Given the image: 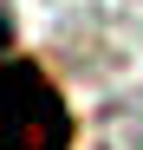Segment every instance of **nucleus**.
Returning <instances> with one entry per match:
<instances>
[{
	"mask_svg": "<svg viewBox=\"0 0 143 150\" xmlns=\"http://www.w3.org/2000/svg\"><path fill=\"white\" fill-rule=\"evenodd\" d=\"M0 150H72V111L33 59H0Z\"/></svg>",
	"mask_w": 143,
	"mask_h": 150,
	"instance_id": "f257e3e1",
	"label": "nucleus"
}]
</instances>
